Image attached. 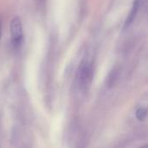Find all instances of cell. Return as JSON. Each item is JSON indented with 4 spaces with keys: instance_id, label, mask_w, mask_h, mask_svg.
I'll return each mask as SVG.
<instances>
[{
    "instance_id": "6da1fadb",
    "label": "cell",
    "mask_w": 148,
    "mask_h": 148,
    "mask_svg": "<svg viewBox=\"0 0 148 148\" xmlns=\"http://www.w3.org/2000/svg\"><path fill=\"white\" fill-rule=\"evenodd\" d=\"M10 34L12 44L15 48L20 47L23 42V32L21 19L18 16L14 17L10 22Z\"/></svg>"
},
{
    "instance_id": "7a4b0ae2",
    "label": "cell",
    "mask_w": 148,
    "mask_h": 148,
    "mask_svg": "<svg viewBox=\"0 0 148 148\" xmlns=\"http://www.w3.org/2000/svg\"><path fill=\"white\" fill-rule=\"evenodd\" d=\"M92 67L88 62H83L78 69V82L82 87H85L91 81Z\"/></svg>"
},
{
    "instance_id": "3957f363",
    "label": "cell",
    "mask_w": 148,
    "mask_h": 148,
    "mask_svg": "<svg viewBox=\"0 0 148 148\" xmlns=\"http://www.w3.org/2000/svg\"><path fill=\"white\" fill-rule=\"evenodd\" d=\"M138 7H139V0H135V2L133 4V7H132V10L129 13V15L127 16V18L125 22V26L124 28H127L132 23L133 21L134 20L135 16H136V14L138 12Z\"/></svg>"
},
{
    "instance_id": "277c9868",
    "label": "cell",
    "mask_w": 148,
    "mask_h": 148,
    "mask_svg": "<svg viewBox=\"0 0 148 148\" xmlns=\"http://www.w3.org/2000/svg\"><path fill=\"white\" fill-rule=\"evenodd\" d=\"M148 114V110L147 108H140L137 111H136V117L139 121H144Z\"/></svg>"
},
{
    "instance_id": "5b68a950",
    "label": "cell",
    "mask_w": 148,
    "mask_h": 148,
    "mask_svg": "<svg viewBox=\"0 0 148 148\" xmlns=\"http://www.w3.org/2000/svg\"><path fill=\"white\" fill-rule=\"evenodd\" d=\"M2 24H1V20H0V39H1V35H2Z\"/></svg>"
}]
</instances>
